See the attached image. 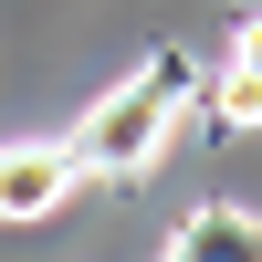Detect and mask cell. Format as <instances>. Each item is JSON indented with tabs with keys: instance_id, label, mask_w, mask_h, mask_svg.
I'll return each instance as SVG.
<instances>
[{
	"instance_id": "2",
	"label": "cell",
	"mask_w": 262,
	"mask_h": 262,
	"mask_svg": "<svg viewBox=\"0 0 262 262\" xmlns=\"http://www.w3.org/2000/svg\"><path fill=\"white\" fill-rule=\"evenodd\" d=\"M74 147H53V137H11L0 147V221H53L63 200H74Z\"/></svg>"
},
{
	"instance_id": "3",
	"label": "cell",
	"mask_w": 262,
	"mask_h": 262,
	"mask_svg": "<svg viewBox=\"0 0 262 262\" xmlns=\"http://www.w3.org/2000/svg\"><path fill=\"white\" fill-rule=\"evenodd\" d=\"M168 252H262V210L210 200V210H189V221L168 231Z\"/></svg>"
},
{
	"instance_id": "4",
	"label": "cell",
	"mask_w": 262,
	"mask_h": 262,
	"mask_svg": "<svg viewBox=\"0 0 262 262\" xmlns=\"http://www.w3.org/2000/svg\"><path fill=\"white\" fill-rule=\"evenodd\" d=\"M210 126H221V137H252V126H262V74L221 63V84H210Z\"/></svg>"
},
{
	"instance_id": "1",
	"label": "cell",
	"mask_w": 262,
	"mask_h": 262,
	"mask_svg": "<svg viewBox=\"0 0 262 262\" xmlns=\"http://www.w3.org/2000/svg\"><path fill=\"white\" fill-rule=\"evenodd\" d=\"M179 95H189V53H158L147 74H126L116 95H95L84 126H74V168H95V179H137V168H158L168 137H179Z\"/></svg>"
},
{
	"instance_id": "5",
	"label": "cell",
	"mask_w": 262,
	"mask_h": 262,
	"mask_svg": "<svg viewBox=\"0 0 262 262\" xmlns=\"http://www.w3.org/2000/svg\"><path fill=\"white\" fill-rule=\"evenodd\" d=\"M231 63H242V74H262V11L231 21Z\"/></svg>"
}]
</instances>
